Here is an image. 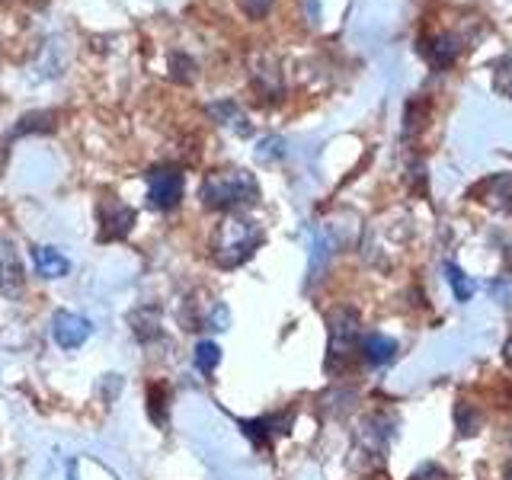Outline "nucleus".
<instances>
[{"instance_id":"nucleus-18","label":"nucleus","mask_w":512,"mask_h":480,"mask_svg":"<svg viewBox=\"0 0 512 480\" xmlns=\"http://www.w3.org/2000/svg\"><path fill=\"white\" fill-rule=\"evenodd\" d=\"M458 52H461V48L455 45L452 36H439L436 42H432L429 58H432V64H452V58H455Z\"/></svg>"},{"instance_id":"nucleus-9","label":"nucleus","mask_w":512,"mask_h":480,"mask_svg":"<svg viewBox=\"0 0 512 480\" xmlns=\"http://www.w3.org/2000/svg\"><path fill=\"white\" fill-rule=\"evenodd\" d=\"M90 333H93V324L84 317V314H77V311H58L52 317V336H55V343L61 349H80L87 340H90Z\"/></svg>"},{"instance_id":"nucleus-10","label":"nucleus","mask_w":512,"mask_h":480,"mask_svg":"<svg viewBox=\"0 0 512 480\" xmlns=\"http://www.w3.org/2000/svg\"><path fill=\"white\" fill-rule=\"evenodd\" d=\"M128 327H132L138 343H154L164 333V311L157 304H141V308L128 314Z\"/></svg>"},{"instance_id":"nucleus-3","label":"nucleus","mask_w":512,"mask_h":480,"mask_svg":"<svg viewBox=\"0 0 512 480\" xmlns=\"http://www.w3.org/2000/svg\"><path fill=\"white\" fill-rule=\"evenodd\" d=\"M144 183H148V205L157 208V212H170V208L183 202L186 180L180 167H170V164L151 167L144 173Z\"/></svg>"},{"instance_id":"nucleus-17","label":"nucleus","mask_w":512,"mask_h":480,"mask_svg":"<svg viewBox=\"0 0 512 480\" xmlns=\"http://www.w3.org/2000/svg\"><path fill=\"white\" fill-rule=\"evenodd\" d=\"M493 87H496V93H503L512 100V55L493 64Z\"/></svg>"},{"instance_id":"nucleus-13","label":"nucleus","mask_w":512,"mask_h":480,"mask_svg":"<svg viewBox=\"0 0 512 480\" xmlns=\"http://www.w3.org/2000/svg\"><path fill=\"white\" fill-rule=\"evenodd\" d=\"M394 356H397V343L391 340V336L372 333V336H365V340H362V359L365 362L384 365V362H391Z\"/></svg>"},{"instance_id":"nucleus-6","label":"nucleus","mask_w":512,"mask_h":480,"mask_svg":"<svg viewBox=\"0 0 512 480\" xmlns=\"http://www.w3.org/2000/svg\"><path fill=\"white\" fill-rule=\"evenodd\" d=\"M327 324H330V359H327V368H336V365H340V359H346L349 352L356 349L359 314L352 308H336V311H330Z\"/></svg>"},{"instance_id":"nucleus-24","label":"nucleus","mask_w":512,"mask_h":480,"mask_svg":"<svg viewBox=\"0 0 512 480\" xmlns=\"http://www.w3.org/2000/svg\"><path fill=\"white\" fill-rule=\"evenodd\" d=\"M506 480H512V461L506 464Z\"/></svg>"},{"instance_id":"nucleus-15","label":"nucleus","mask_w":512,"mask_h":480,"mask_svg":"<svg viewBox=\"0 0 512 480\" xmlns=\"http://www.w3.org/2000/svg\"><path fill=\"white\" fill-rule=\"evenodd\" d=\"M218 362H221V346H218V343H212V340L196 343V352H192V365H196L205 378H212V375H215Z\"/></svg>"},{"instance_id":"nucleus-22","label":"nucleus","mask_w":512,"mask_h":480,"mask_svg":"<svg viewBox=\"0 0 512 480\" xmlns=\"http://www.w3.org/2000/svg\"><path fill=\"white\" fill-rule=\"evenodd\" d=\"M410 480H448V474L439 468V464H423V468L416 471Z\"/></svg>"},{"instance_id":"nucleus-8","label":"nucleus","mask_w":512,"mask_h":480,"mask_svg":"<svg viewBox=\"0 0 512 480\" xmlns=\"http://www.w3.org/2000/svg\"><path fill=\"white\" fill-rule=\"evenodd\" d=\"M250 84L256 93H260L263 103H279L285 93L279 61L272 55H253L250 58Z\"/></svg>"},{"instance_id":"nucleus-20","label":"nucleus","mask_w":512,"mask_h":480,"mask_svg":"<svg viewBox=\"0 0 512 480\" xmlns=\"http://www.w3.org/2000/svg\"><path fill=\"white\" fill-rule=\"evenodd\" d=\"M199 74V68H196V61H189L186 55H173V61H170V77L173 80H180V84H189L192 77Z\"/></svg>"},{"instance_id":"nucleus-7","label":"nucleus","mask_w":512,"mask_h":480,"mask_svg":"<svg viewBox=\"0 0 512 480\" xmlns=\"http://www.w3.org/2000/svg\"><path fill=\"white\" fill-rule=\"evenodd\" d=\"M23 288H26V266L20 260V250H16V244L7 234H0V295L16 301L23 295Z\"/></svg>"},{"instance_id":"nucleus-5","label":"nucleus","mask_w":512,"mask_h":480,"mask_svg":"<svg viewBox=\"0 0 512 480\" xmlns=\"http://www.w3.org/2000/svg\"><path fill=\"white\" fill-rule=\"evenodd\" d=\"M96 221H100V240L109 244V240H125L128 234H132L138 212L122 199L103 196L100 202H96Z\"/></svg>"},{"instance_id":"nucleus-19","label":"nucleus","mask_w":512,"mask_h":480,"mask_svg":"<svg viewBox=\"0 0 512 480\" xmlns=\"http://www.w3.org/2000/svg\"><path fill=\"white\" fill-rule=\"evenodd\" d=\"M445 272H448V282H452V288H455V298H458V301H468V298L474 295V282H471L468 276H464V272H461L458 266H452V263L445 266Z\"/></svg>"},{"instance_id":"nucleus-4","label":"nucleus","mask_w":512,"mask_h":480,"mask_svg":"<svg viewBox=\"0 0 512 480\" xmlns=\"http://www.w3.org/2000/svg\"><path fill=\"white\" fill-rule=\"evenodd\" d=\"M180 320L186 324V330H228L231 314H228V304L221 298L208 295V301H202V292H192L183 301Z\"/></svg>"},{"instance_id":"nucleus-2","label":"nucleus","mask_w":512,"mask_h":480,"mask_svg":"<svg viewBox=\"0 0 512 480\" xmlns=\"http://www.w3.org/2000/svg\"><path fill=\"white\" fill-rule=\"evenodd\" d=\"M202 205L212 212H240V208L260 202V183L250 170L240 167H218L212 173H205L202 180Z\"/></svg>"},{"instance_id":"nucleus-14","label":"nucleus","mask_w":512,"mask_h":480,"mask_svg":"<svg viewBox=\"0 0 512 480\" xmlns=\"http://www.w3.org/2000/svg\"><path fill=\"white\" fill-rule=\"evenodd\" d=\"M58 125V112L45 109V112H29L13 128V138H23V135H32V132H55Z\"/></svg>"},{"instance_id":"nucleus-12","label":"nucleus","mask_w":512,"mask_h":480,"mask_svg":"<svg viewBox=\"0 0 512 480\" xmlns=\"http://www.w3.org/2000/svg\"><path fill=\"white\" fill-rule=\"evenodd\" d=\"M208 116H212L218 125H224V128H234L237 135H250V122H247V116L240 112V106L237 103H231V100H224V103H212L208 106Z\"/></svg>"},{"instance_id":"nucleus-23","label":"nucleus","mask_w":512,"mask_h":480,"mask_svg":"<svg viewBox=\"0 0 512 480\" xmlns=\"http://www.w3.org/2000/svg\"><path fill=\"white\" fill-rule=\"evenodd\" d=\"M506 362H509V365H512V340H509V343H506Z\"/></svg>"},{"instance_id":"nucleus-1","label":"nucleus","mask_w":512,"mask_h":480,"mask_svg":"<svg viewBox=\"0 0 512 480\" xmlns=\"http://www.w3.org/2000/svg\"><path fill=\"white\" fill-rule=\"evenodd\" d=\"M260 247H263V228L244 212H224L212 231V244H208L215 266L221 269L244 266Z\"/></svg>"},{"instance_id":"nucleus-16","label":"nucleus","mask_w":512,"mask_h":480,"mask_svg":"<svg viewBox=\"0 0 512 480\" xmlns=\"http://www.w3.org/2000/svg\"><path fill=\"white\" fill-rule=\"evenodd\" d=\"M167 400H170L167 384H151V388H148V413H151V420L157 426H167V416H164Z\"/></svg>"},{"instance_id":"nucleus-11","label":"nucleus","mask_w":512,"mask_h":480,"mask_svg":"<svg viewBox=\"0 0 512 480\" xmlns=\"http://www.w3.org/2000/svg\"><path fill=\"white\" fill-rule=\"evenodd\" d=\"M32 266H36V276L42 279H64L71 272L68 256L58 247H32Z\"/></svg>"},{"instance_id":"nucleus-21","label":"nucleus","mask_w":512,"mask_h":480,"mask_svg":"<svg viewBox=\"0 0 512 480\" xmlns=\"http://www.w3.org/2000/svg\"><path fill=\"white\" fill-rule=\"evenodd\" d=\"M272 4H276V0H237V7L244 10L250 20H263V16L272 10Z\"/></svg>"}]
</instances>
